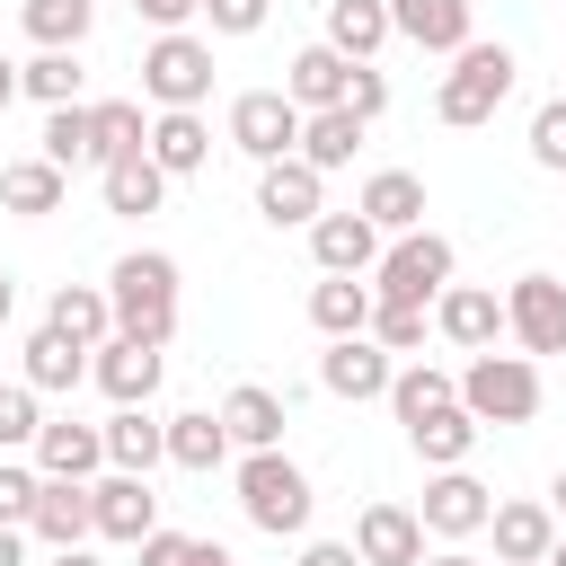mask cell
Returning <instances> with one entry per match:
<instances>
[{
  "mask_svg": "<svg viewBox=\"0 0 566 566\" xmlns=\"http://www.w3.org/2000/svg\"><path fill=\"white\" fill-rule=\"evenodd\" d=\"M424 327H433V310H416V301H371V327H363V336H380L389 354H416Z\"/></svg>",
  "mask_w": 566,
  "mask_h": 566,
  "instance_id": "obj_41",
  "label": "cell"
},
{
  "mask_svg": "<svg viewBox=\"0 0 566 566\" xmlns=\"http://www.w3.org/2000/svg\"><path fill=\"white\" fill-rule=\"evenodd\" d=\"M389 380H398V363H389L380 336H327V354H318V389L327 398L363 407V398H389Z\"/></svg>",
  "mask_w": 566,
  "mask_h": 566,
  "instance_id": "obj_11",
  "label": "cell"
},
{
  "mask_svg": "<svg viewBox=\"0 0 566 566\" xmlns=\"http://www.w3.org/2000/svg\"><path fill=\"white\" fill-rule=\"evenodd\" d=\"M221 424H230L239 451H283V424H292V416H283V398H274L265 380H239V389L221 398Z\"/></svg>",
  "mask_w": 566,
  "mask_h": 566,
  "instance_id": "obj_26",
  "label": "cell"
},
{
  "mask_svg": "<svg viewBox=\"0 0 566 566\" xmlns=\"http://www.w3.org/2000/svg\"><path fill=\"white\" fill-rule=\"evenodd\" d=\"M27 539H44V548H80V539H97L88 478H44V495H35V513H27Z\"/></svg>",
  "mask_w": 566,
  "mask_h": 566,
  "instance_id": "obj_18",
  "label": "cell"
},
{
  "mask_svg": "<svg viewBox=\"0 0 566 566\" xmlns=\"http://www.w3.org/2000/svg\"><path fill=\"white\" fill-rule=\"evenodd\" d=\"M35 495H44V469H35V460H18V451H0V522H9V531H27Z\"/></svg>",
  "mask_w": 566,
  "mask_h": 566,
  "instance_id": "obj_42",
  "label": "cell"
},
{
  "mask_svg": "<svg viewBox=\"0 0 566 566\" xmlns=\"http://www.w3.org/2000/svg\"><path fill=\"white\" fill-rule=\"evenodd\" d=\"M531 159H539V168H566V97H548V106L531 115Z\"/></svg>",
  "mask_w": 566,
  "mask_h": 566,
  "instance_id": "obj_43",
  "label": "cell"
},
{
  "mask_svg": "<svg viewBox=\"0 0 566 566\" xmlns=\"http://www.w3.org/2000/svg\"><path fill=\"white\" fill-rule=\"evenodd\" d=\"M504 336L522 354H566V283L557 274H513L504 292Z\"/></svg>",
  "mask_w": 566,
  "mask_h": 566,
  "instance_id": "obj_8",
  "label": "cell"
},
{
  "mask_svg": "<svg viewBox=\"0 0 566 566\" xmlns=\"http://www.w3.org/2000/svg\"><path fill=\"white\" fill-rule=\"evenodd\" d=\"M239 442H230V424H221V407H186V416H168V460L177 469H195V478H212L221 460H230Z\"/></svg>",
  "mask_w": 566,
  "mask_h": 566,
  "instance_id": "obj_31",
  "label": "cell"
},
{
  "mask_svg": "<svg viewBox=\"0 0 566 566\" xmlns=\"http://www.w3.org/2000/svg\"><path fill=\"white\" fill-rule=\"evenodd\" d=\"M18 354H27V371H18V380H35L44 398H53V389H80V380H88V345H80V336H62L53 318H44V327H35V336H27Z\"/></svg>",
  "mask_w": 566,
  "mask_h": 566,
  "instance_id": "obj_30",
  "label": "cell"
},
{
  "mask_svg": "<svg viewBox=\"0 0 566 566\" xmlns=\"http://www.w3.org/2000/svg\"><path fill=\"white\" fill-rule=\"evenodd\" d=\"M389 27H398L416 53H460V44L478 35L469 0H389Z\"/></svg>",
  "mask_w": 566,
  "mask_h": 566,
  "instance_id": "obj_22",
  "label": "cell"
},
{
  "mask_svg": "<svg viewBox=\"0 0 566 566\" xmlns=\"http://www.w3.org/2000/svg\"><path fill=\"white\" fill-rule=\"evenodd\" d=\"M451 398H460V380L433 371V363H407V371L389 380V416H398V424H416V416H433V407H451Z\"/></svg>",
  "mask_w": 566,
  "mask_h": 566,
  "instance_id": "obj_37",
  "label": "cell"
},
{
  "mask_svg": "<svg viewBox=\"0 0 566 566\" xmlns=\"http://www.w3.org/2000/svg\"><path fill=\"white\" fill-rule=\"evenodd\" d=\"M88 380L115 398V407H150L159 380H168V345H142V336H106L88 354Z\"/></svg>",
  "mask_w": 566,
  "mask_h": 566,
  "instance_id": "obj_10",
  "label": "cell"
},
{
  "mask_svg": "<svg viewBox=\"0 0 566 566\" xmlns=\"http://www.w3.org/2000/svg\"><path fill=\"white\" fill-rule=\"evenodd\" d=\"M0 566H27V531H9V522H0Z\"/></svg>",
  "mask_w": 566,
  "mask_h": 566,
  "instance_id": "obj_49",
  "label": "cell"
},
{
  "mask_svg": "<svg viewBox=\"0 0 566 566\" xmlns=\"http://www.w3.org/2000/svg\"><path fill=\"white\" fill-rule=\"evenodd\" d=\"M186 557H195V539H186V531H168V522H159L150 539H133V566H186Z\"/></svg>",
  "mask_w": 566,
  "mask_h": 566,
  "instance_id": "obj_46",
  "label": "cell"
},
{
  "mask_svg": "<svg viewBox=\"0 0 566 566\" xmlns=\"http://www.w3.org/2000/svg\"><path fill=\"white\" fill-rule=\"evenodd\" d=\"M513 80H522L513 44H486V35H469V44L451 53L442 88H433V115H442L451 133H478V124H495V106L513 97Z\"/></svg>",
  "mask_w": 566,
  "mask_h": 566,
  "instance_id": "obj_2",
  "label": "cell"
},
{
  "mask_svg": "<svg viewBox=\"0 0 566 566\" xmlns=\"http://www.w3.org/2000/svg\"><path fill=\"white\" fill-rule=\"evenodd\" d=\"M301 566H363V548H354V539H310Z\"/></svg>",
  "mask_w": 566,
  "mask_h": 566,
  "instance_id": "obj_48",
  "label": "cell"
},
{
  "mask_svg": "<svg viewBox=\"0 0 566 566\" xmlns=\"http://www.w3.org/2000/svg\"><path fill=\"white\" fill-rule=\"evenodd\" d=\"M265 9H274V0H203L212 35H256V27H265Z\"/></svg>",
  "mask_w": 566,
  "mask_h": 566,
  "instance_id": "obj_44",
  "label": "cell"
},
{
  "mask_svg": "<svg viewBox=\"0 0 566 566\" xmlns=\"http://www.w3.org/2000/svg\"><path fill=\"white\" fill-rule=\"evenodd\" d=\"M345 106H354V115L371 124V115L389 106V71H371V62H354V80H345Z\"/></svg>",
  "mask_w": 566,
  "mask_h": 566,
  "instance_id": "obj_45",
  "label": "cell"
},
{
  "mask_svg": "<svg viewBox=\"0 0 566 566\" xmlns=\"http://www.w3.org/2000/svg\"><path fill=\"white\" fill-rule=\"evenodd\" d=\"M548 504H557V522H566V469H557V486H548Z\"/></svg>",
  "mask_w": 566,
  "mask_h": 566,
  "instance_id": "obj_55",
  "label": "cell"
},
{
  "mask_svg": "<svg viewBox=\"0 0 566 566\" xmlns=\"http://www.w3.org/2000/svg\"><path fill=\"white\" fill-rule=\"evenodd\" d=\"M35 469H44V478H97V469H106V424L44 416V433H35Z\"/></svg>",
  "mask_w": 566,
  "mask_h": 566,
  "instance_id": "obj_21",
  "label": "cell"
},
{
  "mask_svg": "<svg viewBox=\"0 0 566 566\" xmlns=\"http://www.w3.org/2000/svg\"><path fill=\"white\" fill-rule=\"evenodd\" d=\"M256 212H265L274 230H310V221L327 212V168H310L301 150H292V159H265V168H256Z\"/></svg>",
  "mask_w": 566,
  "mask_h": 566,
  "instance_id": "obj_9",
  "label": "cell"
},
{
  "mask_svg": "<svg viewBox=\"0 0 566 566\" xmlns=\"http://www.w3.org/2000/svg\"><path fill=\"white\" fill-rule=\"evenodd\" d=\"M159 460H168V416H150V407H115V416H106V469L150 478Z\"/></svg>",
  "mask_w": 566,
  "mask_h": 566,
  "instance_id": "obj_28",
  "label": "cell"
},
{
  "mask_svg": "<svg viewBox=\"0 0 566 566\" xmlns=\"http://www.w3.org/2000/svg\"><path fill=\"white\" fill-rule=\"evenodd\" d=\"M548 566H566V531H557V548H548Z\"/></svg>",
  "mask_w": 566,
  "mask_h": 566,
  "instance_id": "obj_56",
  "label": "cell"
},
{
  "mask_svg": "<svg viewBox=\"0 0 566 566\" xmlns=\"http://www.w3.org/2000/svg\"><path fill=\"white\" fill-rule=\"evenodd\" d=\"M345 80H354V62L318 35V44H301L292 62H283V97L301 106V115H318V106H345Z\"/></svg>",
  "mask_w": 566,
  "mask_h": 566,
  "instance_id": "obj_19",
  "label": "cell"
},
{
  "mask_svg": "<svg viewBox=\"0 0 566 566\" xmlns=\"http://www.w3.org/2000/svg\"><path fill=\"white\" fill-rule=\"evenodd\" d=\"M230 486H239V513H248L265 539H301V531H310V513H318V495H310L301 460H283V451H239Z\"/></svg>",
  "mask_w": 566,
  "mask_h": 566,
  "instance_id": "obj_3",
  "label": "cell"
},
{
  "mask_svg": "<svg viewBox=\"0 0 566 566\" xmlns=\"http://www.w3.org/2000/svg\"><path fill=\"white\" fill-rule=\"evenodd\" d=\"M80 53H35V62H18V88L35 97V106H80Z\"/></svg>",
  "mask_w": 566,
  "mask_h": 566,
  "instance_id": "obj_38",
  "label": "cell"
},
{
  "mask_svg": "<svg viewBox=\"0 0 566 566\" xmlns=\"http://www.w3.org/2000/svg\"><path fill=\"white\" fill-rule=\"evenodd\" d=\"M62 203H71V168H53L44 150L0 168V212H18V221H44V212H62Z\"/></svg>",
  "mask_w": 566,
  "mask_h": 566,
  "instance_id": "obj_23",
  "label": "cell"
},
{
  "mask_svg": "<svg viewBox=\"0 0 566 566\" xmlns=\"http://www.w3.org/2000/svg\"><path fill=\"white\" fill-rule=\"evenodd\" d=\"M486 531H495V566H548V548H557V504H531V495H513V504H495L486 513Z\"/></svg>",
  "mask_w": 566,
  "mask_h": 566,
  "instance_id": "obj_14",
  "label": "cell"
},
{
  "mask_svg": "<svg viewBox=\"0 0 566 566\" xmlns=\"http://www.w3.org/2000/svg\"><path fill=\"white\" fill-rule=\"evenodd\" d=\"M186 566H239V557H230L221 539H195V557H186Z\"/></svg>",
  "mask_w": 566,
  "mask_h": 566,
  "instance_id": "obj_51",
  "label": "cell"
},
{
  "mask_svg": "<svg viewBox=\"0 0 566 566\" xmlns=\"http://www.w3.org/2000/svg\"><path fill=\"white\" fill-rule=\"evenodd\" d=\"M424 566H486V557H469V548L451 539V548H424Z\"/></svg>",
  "mask_w": 566,
  "mask_h": 566,
  "instance_id": "obj_50",
  "label": "cell"
},
{
  "mask_svg": "<svg viewBox=\"0 0 566 566\" xmlns=\"http://www.w3.org/2000/svg\"><path fill=\"white\" fill-rule=\"evenodd\" d=\"M53 566H106V557H97V548L80 539V548H53Z\"/></svg>",
  "mask_w": 566,
  "mask_h": 566,
  "instance_id": "obj_52",
  "label": "cell"
},
{
  "mask_svg": "<svg viewBox=\"0 0 566 566\" xmlns=\"http://www.w3.org/2000/svg\"><path fill=\"white\" fill-rule=\"evenodd\" d=\"M18 27L35 53H80L97 27V0H18Z\"/></svg>",
  "mask_w": 566,
  "mask_h": 566,
  "instance_id": "obj_32",
  "label": "cell"
},
{
  "mask_svg": "<svg viewBox=\"0 0 566 566\" xmlns=\"http://www.w3.org/2000/svg\"><path fill=\"white\" fill-rule=\"evenodd\" d=\"M44 159L53 168H97V106H44Z\"/></svg>",
  "mask_w": 566,
  "mask_h": 566,
  "instance_id": "obj_36",
  "label": "cell"
},
{
  "mask_svg": "<svg viewBox=\"0 0 566 566\" xmlns=\"http://www.w3.org/2000/svg\"><path fill=\"white\" fill-rule=\"evenodd\" d=\"M354 212H371V230H380V239L424 230V177H416V168H371V177H363V195H354Z\"/></svg>",
  "mask_w": 566,
  "mask_h": 566,
  "instance_id": "obj_20",
  "label": "cell"
},
{
  "mask_svg": "<svg viewBox=\"0 0 566 566\" xmlns=\"http://www.w3.org/2000/svg\"><path fill=\"white\" fill-rule=\"evenodd\" d=\"M9 97H27V88H18V62L0 53V115H9Z\"/></svg>",
  "mask_w": 566,
  "mask_h": 566,
  "instance_id": "obj_53",
  "label": "cell"
},
{
  "mask_svg": "<svg viewBox=\"0 0 566 566\" xmlns=\"http://www.w3.org/2000/svg\"><path fill=\"white\" fill-rule=\"evenodd\" d=\"M150 159H159L168 177H195V168L212 159V124H203V106H159V115H150Z\"/></svg>",
  "mask_w": 566,
  "mask_h": 566,
  "instance_id": "obj_24",
  "label": "cell"
},
{
  "mask_svg": "<svg viewBox=\"0 0 566 566\" xmlns=\"http://www.w3.org/2000/svg\"><path fill=\"white\" fill-rule=\"evenodd\" d=\"M133 150H150L142 106H133V97H97V168H106V159H133Z\"/></svg>",
  "mask_w": 566,
  "mask_h": 566,
  "instance_id": "obj_39",
  "label": "cell"
},
{
  "mask_svg": "<svg viewBox=\"0 0 566 566\" xmlns=\"http://www.w3.org/2000/svg\"><path fill=\"white\" fill-rule=\"evenodd\" d=\"M142 88L159 97V106H203L212 97V44L203 35H150L142 44Z\"/></svg>",
  "mask_w": 566,
  "mask_h": 566,
  "instance_id": "obj_6",
  "label": "cell"
},
{
  "mask_svg": "<svg viewBox=\"0 0 566 566\" xmlns=\"http://www.w3.org/2000/svg\"><path fill=\"white\" fill-rule=\"evenodd\" d=\"M97 195H106V212L142 221V212H159V203H168V168H159L150 150H133V159H106V168H97Z\"/></svg>",
  "mask_w": 566,
  "mask_h": 566,
  "instance_id": "obj_25",
  "label": "cell"
},
{
  "mask_svg": "<svg viewBox=\"0 0 566 566\" xmlns=\"http://www.w3.org/2000/svg\"><path fill=\"white\" fill-rule=\"evenodd\" d=\"M478 433H486V424H478V416H469L460 398L407 424V442H416V460H424V469H469V451H478Z\"/></svg>",
  "mask_w": 566,
  "mask_h": 566,
  "instance_id": "obj_27",
  "label": "cell"
},
{
  "mask_svg": "<svg viewBox=\"0 0 566 566\" xmlns=\"http://www.w3.org/2000/svg\"><path fill=\"white\" fill-rule=\"evenodd\" d=\"M310 327L318 336H363L371 327V274H318L310 283Z\"/></svg>",
  "mask_w": 566,
  "mask_h": 566,
  "instance_id": "obj_29",
  "label": "cell"
},
{
  "mask_svg": "<svg viewBox=\"0 0 566 566\" xmlns=\"http://www.w3.org/2000/svg\"><path fill=\"white\" fill-rule=\"evenodd\" d=\"M9 310H18V283H9V274H0V327H9Z\"/></svg>",
  "mask_w": 566,
  "mask_h": 566,
  "instance_id": "obj_54",
  "label": "cell"
},
{
  "mask_svg": "<svg viewBox=\"0 0 566 566\" xmlns=\"http://www.w3.org/2000/svg\"><path fill=\"white\" fill-rule=\"evenodd\" d=\"M177 256L168 248H133L106 265V301H115V336H142V345H168L177 336Z\"/></svg>",
  "mask_w": 566,
  "mask_h": 566,
  "instance_id": "obj_1",
  "label": "cell"
},
{
  "mask_svg": "<svg viewBox=\"0 0 566 566\" xmlns=\"http://www.w3.org/2000/svg\"><path fill=\"white\" fill-rule=\"evenodd\" d=\"M389 35H398V27H389V0H327V44H336L345 62H371Z\"/></svg>",
  "mask_w": 566,
  "mask_h": 566,
  "instance_id": "obj_34",
  "label": "cell"
},
{
  "mask_svg": "<svg viewBox=\"0 0 566 566\" xmlns=\"http://www.w3.org/2000/svg\"><path fill=\"white\" fill-rule=\"evenodd\" d=\"M354 548H363V566H424V513L416 504H363Z\"/></svg>",
  "mask_w": 566,
  "mask_h": 566,
  "instance_id": "obj_15",
  "label": "cell"
},
{
  "mask_svg": "<svg viewBox=\"0 0 566 566\" xmlns=\"http://www.w3.org/2000/svg\"><path fill=\"white\" fill-rule=\"evenodd\" d=\"M88 513H97V539H115V548H133V539L159 531V495H150V478H133V469L88 478Z\"/></svg>",
  "mask_w": 566,
  "mask_h": 566,
  "instance_id": "obj_12",
  "label": "cell"
},
{
  "mask_svg": "<svg viewBox=\"0 0 566 566\" xmlns=\"http://www.w3.org/2000/svg\"><path fill=\"white\" fill-rule=\"evenodd\" d=\"M433 336L460 345V354H486V345L504 336V301H495L486 283H451V292L433 301Z\"/></svg>",
  "mask_w": 566,
  "mask_h": 566,
  "instance_id": "obj_16",
  "label": "cell"
},
{
  "mask_svg": "<svg viewBox=\"0 0 566 566\" xmlns=\"http://www.w3.org/2000/svg\"><path fill=\"white\" fill-rule=\"evenodd\" d=\"M416 513H424V531H433V539H478V531H486V513H495V495H486L469 469H433Z\"/></svg>",
  "mask_w": 566,
  "mask_h": 566,
  "instance_id": "obj_13",
  "label": "cell"
},
{
  "mask_svg": "<svg viewBox=\"0 0 566 566\" xmlns=\"http://www.w3.org/2000/svg\"><path fill=\"white\" fill-rule=\"evenodd\" d=\"M44 318L62 327V336H80L88 354L115 336V301H106V283H53V301H44Z\"/></svg>",
  "mask_w": 566,
  "mask_h": 566,
  "instance_id": "obj_33",
  "label": "cell"
},
{
  "mask_svg": "<svg viewBox=\"0 0 566 566\" xmlns=\"http://www.w3.org/2000/svg\"><path fill=\"white\" fill-rule=\"evenodd\" d=\"M539 363L531 354H469V371H460V407L478 416V424H531L539 416Z\"/></svg>",
  "mask_w": 566,
  "mask_h": 566,
  "instance_id": "obj_5",
  "label": "cell"
},
{
  "mask_svg": "<svg viewBox=\"0 0 566 566\" xmlns=\"http://www.w3.org/2000/svg\"><path fill=\"white\" fill-rule=\"evenodd\" d=\"M35 433H44V389L0 380V451H35Z\"/></svg>",
  "mask_w": 566,
  "mask_h": 566,
  "instance_id": "obj_40",
  "label": "cell"
},
{
  "mask_svg": "<svg viewBox=\"0 0 566 566\" xmlns=\"http://www.w3.org/2000/svg\"><path fill=\"white\" fill-rule=\"evenodd\" d=\"M142 18H150V35H177L186 18H203V0H133Z\"/></svg>",
  "mask_w": 566,
  "mask_h": 566,
  "instance_id": "obj_47",
  "label": "cell"
},
{
  "mask_svg": "<svg viewBox=\"0 0 566 566\" xmlns=\"http://www.w3.org/2000/svg\"><path fill=\"white\" fill-rule=\"evenodd\" d=\"M310 256H318V274H371V265H380L371 212H318V221H310Z\"/></svg>",
  "mask_w": 566,
  "mask_h": 566,
  "instance_id": "obj_17",
  "label": "cell"
},
{
  "mask_svg": "<svg viewBox=\"0 0 566 566\" xmlns=\"http://www.w3.org/2000/svg\"><path fill=\"white\" fill-rule=\"evenodd\" d=\"M301 124H310V115H301L283 88H239V97H230V150H248L256 168H265V159H292V150H301Z\"/></svg>",
  "mask_w": 566,
  "mask_h": 566,
  "instance_id": "obj_7",
  "label": "cell"
},
{
  "mask_svg": "<svg viewBox=\"0 0 566 566\" xmlns=\"http://www.w3.org/2000/svg\"><path fill=\"white\" fill-rule=\"evenodd\" d=\"M451 274H460V248H451L442 230H398V239L380 248V265H371V301H416V310H433V301L451 292Z\"/></svg>",
  "mask_w": 566,
  "mask_h": 566,
  "instance_id": "obj_4",
  "label": "cell"
},
{
  "mask_svg": "<svg viewBox=\"0 0 566 566\" xmlns=\"http://www.w3.org/2000/svg\"><path fill=\"white\" fill-rule=\"evenodd\" d=\"M363 133H371V124H363V115H354V106H318V115H310V124H301V159H310V168H327V177H336V168H345V159H354V150H363Z\"/></svg>",
  "mask_w": 566,
  "mask_h": 566,
  "instance_id": "obj_35",
  "label": "cell"
}]
</instances>
